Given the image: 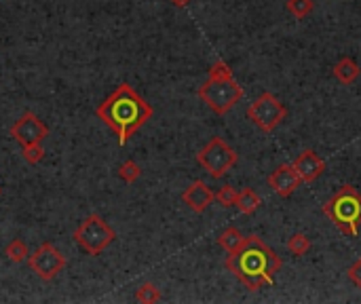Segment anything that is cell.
Listing matches in <instances>:
<instances>
[{
  "label": "cell",
  "instance_id": "cell-1",
  "mask_svg": "<svg viewBox=\"0 0 361 304\" xmlns=\"http://www.w3.org/2000/svg\"><path fill=\"white\" fill-rule=\"evenodd\" d=\"M283 266V260L260 239L258 234L245 236L243 245L228 254L226 268L241 281L249 292H258L275 283V277Z\"/></svg>",
  "mask_w": 361,
  "mask_h": 304
},
{
  "label": "cell",
  "instance_id": "cell-2",
  "mask_svg": "<svg viewBox=\"0 0 361 304\" xmlns=\"http://www.w3.org/2000/svg\"><path fill=\"white\" fill-rule=\"evenodd\" d=\"M95 114L116 133L118 144L125 146L131 135L152 119L154 110L134 87L123 83L95 108Z\"/></svg>",
  "mask_w": 361,
  "mask_h": 304
},
{
  "label": "cell",
  "instance_id": "cell-3",
  "mask_svg": "<svg viewBox=\"0 0 361 304\" xmlns=\"http://www.w3.org/2000/svg\"><path fill=\"white\" fill-rule=\"evenodd\" d=\"M323 214L347 236H355L361 226V194L355 186L344 184L323 205Z\"/></svg>",
  "mask_w": 361,
  "mask_h": 304
},
{
  "label": "cell",
  "instance_id": "cell-4",
  "mask_svg": "<svg viewBox=\"0 0 361 304\" xmlns=\"http://www.w3.org/2000/svg\"><path fill=\"white\" fill-rule=\"evenodd\" d=\"M201 101L216 114L231 112L243 97V87L233 79H207L199 87Z\"/></svg>",
  "mask_w": 361,
  "mask_h": 304
},
{
  "label": "cell",
  "instance_id": "cell-5",
  "mask_svg": "<svg viewBox=\"0 0 361 304\" xmlns=\"http://www.w3.org/2000/svg\"><path fill=\"white\" fill-rule=\"evenodd\" d=\"M116 239L114 228L97 214L87 216L74 230V241L89 256H100Z\"/></svg>",
  "mask_w": 361,
  "mask_h": 304
},
{
  "label": "cell",
  "instance_id": "cell-6",
  "mask_svg": "<svg viewBox=\"0 0 361 304\" xmlns=\"http://www.w3.org/2000/svg\"><path fill=\"white\" fill-rule=\"evenodd\" d=\"M237 161H239L237 150L228 146L222 138H212L199 152H196V163L216 180L224 178L231 172L237 165Z\"/></svg>",
  "mask_w": 361,
  "mask_h": 304
},
{
  "label": "cell",
  "instance_id": "cell-7",
  "mask_svg": "<svg viewBox=\"0 0 361 304\" xmlns=\"http://www.w3.org/2000/svg\"><path fill=\"white\" fill-rule=\"evenodd\" d=\"M285 116H287L285 104L269 91L262 93L258 99H254V104H249L247 108V119L265 133L275 131L283 123Z\"/></svg>",
  "mask_w": 361,
  "mask_h": 304
},
{
  "label": "cell",
  "instance_id": "cell-8",
  "mask_svg": "<svg viewBox=\"0 0 361 304\" xmlns=\"http://www.w3.org/2000/svg\"><path fill=\"white\" fill-rule=\"evenodd\" d=\"M28 266L32 268V273H37L43 281H53L65 268V256L53 243L45 241L28 258Z\"/></svg>",
  "mask_w": 361,
  "mask_h": 304
},
{
  "label": "cell",
  "instance_id": "cell-9",
  "mask_svg": "<svg viewBox=\"0 0 361 304\" xmlns=\"http://www.w3.org/2000/svg\"><path fill=\"white\" fill-rule=\"evenodd\" d=\"M47 135H49V127L34 112H25L11 127V138H15V142L21 144V148L30 144H43Z\"/></svg>",
  "mask_w": 361,
  "mask_h": 304
},
{
  "label": "cell",
  "instance_id": "cell-10",
  "mask_svg": "<svg viewBox=\"0 0 361 304\" xmlns=\"http://www.w3.org/2000/svg\"><path fill=\"white\" fill-rule=\"evenodd\" d=\"M302 184V178L298 176L296 167H293L291 163H283L279 165L275 172L269 176V186L271 190L281 196V199H287L289 194H293V190L300 188Z\"/></svg>",
  "mask_w": 361,
  "mask_h": 304
},
{
  "label": "cell",
  "instance_id": "cell-11",
  "mask_svg": "<svg viewBox=\"0 0 361 304\" xmlns=\"http://www.w3.org/2000/svg\"><path fill=\"white\" fill-rule=\"evenodd\" d=\"M182 201L188 210H192L194 214H203L212 203L216 201V192L203 182V180H194L184 192H182Z\"/></svg>",
  "mask_w": 361,
  "mask_h": 304
},
{
  "label": "cell",
  "instance_id": "cell-12",
  "mask_svg": "<svg viewBox=\"0 0 361 304\" xmlns=\"http://www.w3.org/2000/svg\"><path fill=\"white\" fill-rule=\"evenodd\" d=\"M296 167L298 176L302 178V182L311 184L315 180H319L325 172V161L315 152V150H305L300 156H296V161L291 163Z\"/></svg>",
  "mask_w": 361,
  "mask_h": 304
},
{
  "label": "cell",
  "instance_id": "cell-13",
  "mask_svg": "<svg viewBox=\"0 0 361 304\" xmlns=\"http://www.w3.org/2000/svg\"><path fill=\"white\" fill-rule=\"evenodd\" d=\"M332 72H334L336 81H340L342 85H351V83H355V81L359 79L361 68L355 63V59H351V57H342V59H338V61L334 63Z\"/></svg>",
  "mask_w": 361,
  "mask_h": 304
},
{
  "label": "cell",
  "instance_id": "cell-14",
  "mask_svg": "<svg viewBox=\"0 0 361 304\" xmlns=\"http://www.w3.org/2000/svg\"><path fill=\"white\" fill-rule=\"evenodd\" d=\"M243 241H245V236L241 234V230L239 228H235V226H228L226 230H222L220 232V236H218V245L226 252V254H233V252H237L241 245H243Z\"/></svg>",
  "mask_w": 361,
  "mask_h": 304
},
{
  "label": "cell",
  "instance_id": "cell-15",
  "mask_svg": "<svg viewBox=\"0 0 361 304\" xmlns=\"http://www.w3.org/2000/svg\"><path fill=\"white\" fill-rule=\"evenodd\" d=\"M260 205H262V199H260V194L254 188H243L239 192V196H237V203H235V207L243 216H251Z\"/></svg>",
  "mask_w": 361,
  "mask_h": 304
},
{
  "label": "cell",
  "instance_id": "cell-16",
  "mask_svg": "<svg viewBox=\"0 0 361 304\" xmlns=\"http://www.w3.org/2000/svg\"><path fill=\"white\" fill-rule=\"evenodd\" d=\"M311 250V239L305 232H293L289 239H287V252L293 254L296 258L305 256Z\"/></svg>",
  "mask_w": 361,
  "mask_h": 304
},
{
  "label": "cell",
  "instance_id": "cell-17",
  "mask_svg": "<svg viewBox=\"0 0 361 304\" xmlns=\"http://www.w3.org/2000/svg\"><path fill=\"white\" fill-rule=\"evenodd\" d=\"M285 9H287L289 15H293L296 19H305L313 13L315 5H313V0H287Z\"/></svg>",
  "mask_w": 361,
  "mask_h": 304
},
{
  "label": "cell",
  "instance_id": "cell-18",
  "mask_svg": "<svg viewBox=\"0 0 361 304\" xmlns=\"http://www.w3.org/2000/svg\"><path fill=\"white\" fill-rule=\"evenodd\" d=\"M5 254H7V258H9L11 262H15V264H21V262H25V260L30 258L28 245H25L21 239H13V241L7 245Z\"/></svg>",
  "mask_w": 361,
  "mask_h": 304
},
{
  "label": "cell",
  "instance_id": "cell-19",
  "mask_svg": "<svg viewBox=\"0 0 361 304\" xmlns=\"http://www.w3.org/2000/svg\"><path fill=\"white\" fill-rule=\"evenodd\" d=\"M140 176H142V167H140L136 161H125V163L118 167V178H121V180H125L127 184H134V182H138V180H140Z\"/></svg>",
  "mask_w": 361,
  "mask_h": 304
},
{
  "label": "cell",
  "instance_id": "cell-20",
  "mask_svg": "<svg viewBox=\"0 0 361 304\" xmlns=\"http://www.w3.org/2000/svg\"><path fill=\"white\" fill-rule=\"evenodd\" d=\"M136 300L142 304H154L161 300V290L154 283H142L136 292Z\"/></svg>",
  "mask_w": 361,
  "mask_h": 304
},
{
  "label": "cell",
  "instance_id": "cell-21",
  "mask_svg": "<svg viewBox=\"0 0 361 304\" xmlns=\"http://www.w3.org/2000/svg\"><path fill=\"white\" fill-rule=\"evenodd\" d=\"M237 196H239V190L235 186H231V184L218 188V192H216V201L220 203L222 207H235Z\"/></svg>",
  "mask_w": 361,
  "mask_h": 304
},
{
  "label": "cell",
  "instance_id": "cell-22",
  "mask_svg": "<svg viewBox=\"0 0 361 304\" xmlns=\"http://www.w3.org/2000/svg\"><path fill=\"white\" fill-rule=\"evenodd\" d=\"M21 154H23L25 163L37 165V163H41L45 159V148H43V144H30V146L21 148Z\"/></svg>",
  "mask_w": 361,
  "mask_h": 304
},
{
  "label": "cell",
  "instance_id": "cell-23",
  "mask_svg": "<svg viewBox=\"0 0 361 304\" xmlns=\"http://www.w3.org/2000/svg\"><path fill=\"white\" fill-rule=\"evenodd\" d=\"M233 70H231V65H228L226 61L218 59L209 65V72H207V79H233Z\"/></svg>",
  "mask_w": 361,
  "mask_h": 304
},
{
  "label": "cell",
  "instance_id": "cell-24",
  "mask_svg": "<svg viewBox=\"0 0 361 304\" xmlns=\"http://www.w3.org/2000/svg\"><path fill=\"white\" fill-rule=\"evenodd\" d=\"M347 277H349V281L355 285V287H359L361 290V258H357L351 266H349V270H347Z\"/></svg>",
  "mask_w": 361,
  "mask_h": 304
},
{
  "label": "cell",
  "instance_id": "cell-25",
  "mask_svg": "<svg viewBox=\"0 0 361 304\" xmlns=\"http://www.w3.org/2000/svg\"><path fill=\"white\" fill-rule=\"evenodd\" d=\"M169 3H174L176 7H186V5L190 3V0H169Z\"/></svg>",
  "mask_w": 361,
  "mask_h": 304
}]
</instances>
